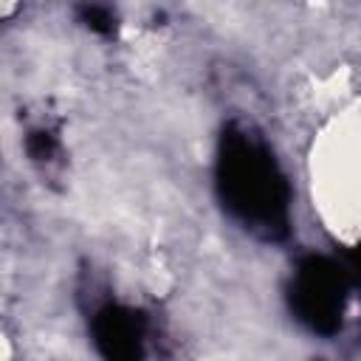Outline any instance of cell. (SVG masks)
Here are the masks:
<instances>
[{"instance_id":"cell-1","label":"cell","mask_w":361,"mask_h":361,"mask_svg":"<svg viewBox=\"0 0 361 361\" xmlns=\"http://www.w3.org/2000/svg\"><path fill=\"white\" fill-rule=\"evenodd\" d=\"M214 180L223 209L248 234L262 243H282L290 234V183L268 144L245 127H223Z\"/></svg>"},{"instance_id":"cell-2","label":"cell","mask_w":361,"mask_h":361,"mask_svg":"<svg viewBox=\"0 0 361 361\" xmlns=\"http://www.w3.org/2000/svg\"><path fill=\"white\" fill-rule=\"evenodd\" d=\"M350 276L341 259L307 254L296 262L288 285V307L299 324L316 336H336L344 324Z\"/></svg>"},{"instance_id":"cell-3","label":"cell","mask_w":361,"mask_h":361,"mask_svg":"<svg viewBox=\"0 0 361 361\" xmlns=\"http://www.w3.org/2000/svg\"><path fill=\"white\" fill-rule=\"evenodd\" d=\"M90 333L104 361H144L147 319L141 310L107 302L93 313Z\"/></svg>"},{"instance_id":"cell-4","label":"cell","mask_w":361,"mask_h":361,"mask_svg":"<svg viewBox=\"0 0 361 361\" xmlns=\"http://www.w3.org/2000/svg\"><path fill=\"white\" fill-rule=\"evenodd\" d=\"M25 152L34 164H51L59 155V138L51 130L37 127L25 135Z\"/></svg>"},{"instance_id":"cell-5","label":"cell","mask_w":361,"mask_h":361,"mask_svg":"<svg viewBox=\"0 0 361 361\" xmlns=\"http://www.w3.org/2000/svg\"><path fill=\"white\" fill-rule=\"evenodd\" d=\"M79 20L90 28V31H96V34H102V37H113L116 34V14L107 8V6H79Z\"/></svg>"},{"instance_id":"cell-6","label":"cell","mask_w":361,"mask_h":361,"mask_svg":"<svg viewBox=\"0 0 361 361\" xmlns=\"http://www.w3.org/2000/svg\"><path fill=\"white\" fill-rule=\"evenodd\" d=\"M341 265L347 268L350 288H355V290H358V296H361V243H355L353 248H347V251H344Z\"/></svg>"}]
</instances>
